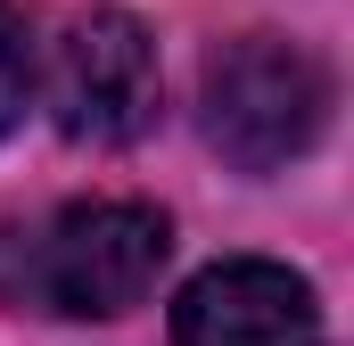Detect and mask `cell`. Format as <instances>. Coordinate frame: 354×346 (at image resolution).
I'll return each mask as SVG.
<instances>
[{"label":"cell","mask_w":354,"mask_h":346,"mask_svg":"<svg viewBox=\"0 0 354 346\" xmlns=\"http://www.w3.org/2000/svg\"><path fill=\"white\" fill-rule=\"evenodd\" d=\"M174 256V231L140 198H91L50 215L41 231H0V297L41 305L66 322H107L132 313Z\"/></svg>","instance_id":"obj_1"},{"label":"cell","mask_w":354,"mask_h":346,"mask_svg":"<svg viewBox=\"0 0 354 346\" xmlns=\"http://www.w3.org/2000/svg\"><path fill=\"white\" fill-rule=\"evenodd\" d=\"M330 116V75L280 42V33H248L231 50L206 58V140L239 173H280L322 140Z\"/></svg>","instance_id":"obj_2"},{"label":"cell","mask_w":354,"mask_h":346,"mask_svg":"<svg viewBox=\"0 0 354 346\" xmlns=\"http://www.w3.org/2000/svg\"><path fill=\"white\" fill-rule=\"evenodd\" d=\"M50 124L75 149H124L157 124V42L124 8H83L50 42Z\"/></svg>","instance_id":"obj_3"},{"label":"cell","mask_w":354,"mask_h":346,"mask_svg":"<svg viewBox=\"0 0 354 346\" xmlns=\"http://www.w3.org/2000/svg\"><path fill=\"white\" fill-rule=\"evenodd\" d=\"M313 338H322V313H313L305 272L264 256L206 264L174 305V346H313Z\"/></svg>","instance_id":"obj_4"},{"label":"cell","mask_w":354,"mask_h":346,"mask_svg":"<svg viewBox=\"0 0 354 346\" xmlns=\"http://www.w3.org/2000/svg\"><path fill=\"white\" fill-rule=\"evenodd\" d=\"M25 99H33V42H25V17L0 0V140L17 132Z\"/></svg>","instance_id":"obj_5"}]
</instances>
